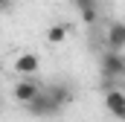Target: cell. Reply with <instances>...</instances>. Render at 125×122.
I'll use <instances>...</instances> for the list:
<instances>
[{
	"label": "cell",
	"mask_w": 125,
	"mask_h": 122,
	"mask_svg": "<svg viewBox=\"0 0 125 122\" xmlns=\"http://www.w3.org/2000/svg\"><path fill=\"white\" fill-rule=\"evenodd\" d=\"M102 76H105V90L108 87H119V81H125V52H114V50H105L102 58Z\"/></svg>",
	"instance_id": "cell-1"
},
{
	"label": "cell",
	"mask_w": 125,
	"mask_h": 122,
	"mask_svg": "<svg viewBox=\"0 0 125 122\" xmlns=\"http://www.w3.org/2000/svg\"><path fill=\"white\" fill-rule=\"evenodd\" d=\"M26 111H29L32 116H41V119H47V116H55V113H61L64 108L55 102V99H52V96H50V93H47V87H44V90H41V93H38V96L29 102V105H26Z\"/></svg>",
	"instance_id": "cell-2"
},
{
	"label": "cell",
	"mask_w": 125,
	"mask_h": 122,
	"mask_svg": "<svg viewBox=\"0 0 125 122\" xmlns=\"http://www.w3.org/2000/svg\"><path fill=\"white\" fill-rule=\"evenodd\" d=\"M41 90H44V81H38L35 76H29V79H18V84H15L12 96H15V102H21V105L26 108V105H29Z\"/></svg>",
	"instance_id": "cell-3"
},
{
	"label": "cell",
	"mask_w": 125,
	"mask_h": 122,
	"mask_svg": "<svg viewBox=\"0 0 125 122\" xmlns=\"http://www.w3.org/2000/svg\"><path fill=\"white\" fill-rule=\"evenodd\" d=\"M105 108L114 119L125 122V90L122 87H108L105 90Z\"/></svg>",
	"instance_id": "cell-4"
},
{
	"label": "cell",
	"mask_w": 125,
	"mask_h": 122,
	"mask_svg": "<svg viewBox=\"0 0 125 122\" xmlns=\"http://www.w3.org/2000/svg\"><path fill=\"white\" fill-rule=\"evenodd\" d=\"M15 73L21 76V79H29V76H35L38 73V67H41V58L35 55V52H21L18 58H15Z\"/></svg>",
	"instance_id": "cell-5"
},
{
	"label": "cell",
	"mask_w": 125,
	"mask_h": 122,
	"mask_svg": "<svg viewBox=\"0 0 125 122\" xmlns=\"http://www.w3.org/2000/svg\"><path fill=\"white\" fill-rule=\"evenodd\" d=\"M105 44H108V50H114V52H122L125 50V20H114V23L108 26Z\"/></svg>",
	"instance_id": "cell-6"
},
{
	"label": "cell",
	"mask_w": 125,
	"mask_h": 122,
	"mask_svg": "<svg viewBox=\"0 0 125 122\" xmlns=\"http://www.w3.org/2000/svg\"><path fill=\"white\" fill-rule=\"evenodd\" d=\"M73 6L79 9V15H82V20L90 26L99 20V0H73Z\"/></svg>",
	"instance_id": "cell-7"
},
{
	"label": "cell",
	"mask_w": 125,
	"mask_h": 122,
	"mask_svg": "<svg viewBox=\"0 0 125 122\" xmlns=\"http://www.w3.org/2000/svg\"><path fill=\"white\" fill-rule=\"evenodd\" d=\"M47 93H50L61 108H67V105L73 102V90H70V84H64V81H52V84H47Z\"/></svg>",
	"instance_id": "cell-8"
},
{
	"label": "cell",
	"mask_w": 125,
	"mask_h": 122,
	"mask_svg": "<svg viewBox=\"0 0 125 122\" xmlns=\"http://www.w3.org/2000/svg\"><path fill=\"white\" fill-rule=\"evenodd\" d=\"M67 35H70V26H67V23H52V26H47V32H44L47 44H52V47L64 44V41H67Z\"/></svg>",
	"instance_id": "cell-9"
},
{
	"label": "cell",
	"mask_w": 125,
	"mask_h": 122,
	"mask_svg": "<svg viewBox=\"0 0 125 122\" xmlns=\"http://www.w3.org/2000/svg\"><path fill=\"white\" fill-rule=\"evenodd\" d=\"M15 9V0H0V15H9Z\"/></svg>",
	"instance_id": "cell-10"
}]
</instances>
